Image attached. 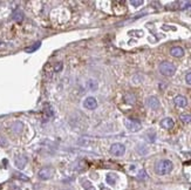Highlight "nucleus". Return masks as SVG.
<instances>
[{
	"label": "nucleus",
	"mask_w": 191,
	"mask_h": 190,
	"mask_svg": "<svg viewBox=\"0 0 191 190\" xmlns=\"http://www.w3.org/2000/svg\"><path fill=\"white\" fill-rule=\"evenodd\" d=\"M174 168V164L169 160H161L160 162L156 163L155 166V171L158 175H167L169 174Z\"/></svg>",
	"instance_id": "f257e3e1"
},
{
	"label": "nucleus",
	"mask_w": 191,
	"mask_h": 190,
	"mask_svg": "<svg viewBox=\"0 0 191 190\" xmlns=\"http://www.w3.org/2000/svg\"><path fill=\"white\" fill-rule=\"evenodd\" d=\"M160 72L165 76H172L175 74V72H176V67L171 62L164 61V62H162L160 65Z\"/></svg>",
	"instance_id": "f03ea898"
},
{
	"label": "nucleus",
	"mask_w": 191,
	"mask_h": 190,
	"mask_svg": "<svg viewBox=\"0 0 191 190\" xmlns=\"http://www.w3.org/2000/svg\"><path fill=\"white\" fill-rule=\"evenodd\" d=\"M125 127H127V129L129 131L136 133V131H138L141 129L142 126H141V122L140 121H137L135 119H128V120H125Z\"/></svg>",
	"instance_id": "7ed1b4c3"
},
{
	"label": "nucleus",
	"mask_w": 191,
	"mask_h": 190,
	"mask_svg": "<svg viewBox=\"0 0 191 190\" xmlns=\"http://www.w3.org/2000/svg\"><path fill=\"white\" fill-rule=\"evenodd\" d=\"M110 153L115 156H122L125 153V147L121 143H114L110 147Z\"/></svg>",
	"instance_id": "20e7f679"
},
{
	"label": "nucleus",
	"mask_w": 191,
	"mask_h": 190,
	"mask_svg": "<svg viewBox=\"0 0 191 190\" xmlns=\"http://www.w3.org/2000/svg\"><path fill=\"white\" fill-rule=\"evenodd\" d=\"M53 174H54L53 168H51V167H45V168H42V169L39 171L38 176H39L40 180H49V179L53 176Z\"/></svg>",
	"instance_id": "39448f33"
},
{
	"label": "nucleus",
	"mask_w": 191,
	"mask_h": 190,
	"mask_svg": "<svg viewBox=\"0 0 191 190\" xmlns=\"http://www.w3.org/2000/svg\"><path fill=\"white\" fill-rule=\"evenodd\" d=\"M83 106H85V108L91 109V110L96 109V107H97V102H96L95 97H93V96L87 97V99L85 100V102H83Z\"/></svg>",
	"instance_id": "423d86ee"
},
{
	"label": "nucleus",
	"mask_w": 191,
	"mask_h": 190,
	"mask_svg": "<svg viewBox=\"0 0 191 190\" xmlns=\"http://www.w3.org/2000/svg\"><path fill=\"white\" fill-rule=\"evenodd\" d=\"M145 103H147V106L150 107L151 109H157V108L160 107V101H158V99L155 97V96L148 97L147 101H145Z\"/></svg>",
	"instance_id": "0eeeda50"
},
{
	"label": "nucleus",
	"mask_w": 191,
	"mask_h": 190,
	"mask_svg": "<svg viewBox=\"0 0 191 190\" xmlns=\"http://www.w3.org/2000/svg\"><path fill=\"white\" fill-rule=\"evenodd\" d=\"M14 163H15L16 168L24 169V168L26 167V164H27V157L24 156V155H20V156H18V157L14 160Z\"/></svg>",
	"instance_id": "6e6552de"
},
{
	"label": "nucleus",
	"mask_w": 191,
	"mask_h": 190,
	"mask_svg": "<svg viewBox=\"0 0 191 190\" xmlns=\"http://www.w3.org/2000/svg\"><path fill=\"white\" fill-rule=\"evenodd\" d=\"M161 126H162V128H164V129H171V128H174L175 122H174L172 119L165 117V119H163V120L161 121Z\"/></svg>",
	"instance_id": "1a4fd4ad"
},
{
	"label": "nucleus",
	"mask_w": 191,
	"mask_h": 190,
	"mask_svg": "<svg viewBox=\"0 0 191 190\" xmlns=\"http://www.w3.org/2000/svg\"><path fill=\"white\" fill-rule=\"evenodd\" d=\"M170 54H171L172 56H175V58H182V56L184 55V49H183L182 47L176 46V47H172V48L170 49Z\"/></svg>",
	"instance_id": "9d476101"
},
{
	"label": "nucleus",
	"mask_w": 191,
	"mask_h": 190,
	"mask_svg": "<svg viewBox=\"0 0 191 190\" xmlns=\"http://www.w3.org/2000/svg\"><path fill=\"white\" fill-rule=\"evenodd\" d=\"M174 102H175V104H176L177 107H185V106L188 104V100H187V97L183 96V95L176 96L175 100H174Z\"/></svg>",
	"instance_id": "9b49d317"
},
{
	"label": "nucleus",
	"mask_w": 191,
	"mask_h": 190,
	"mask_svg": "<svg viewBox=\"0 0 191 190\" xmlns=\"http://www.w3.org/2000/svg\"><path fill=\"white\" fill-rule=\"evenodd\" d=\"M105 180H107V183H108V184L114 186V184L116 183V181H117V175H116V174H108Z\"/></svg>",
	"instance_id": "f8f14e48"
},
{
	"label": "nucleus",
	"mask_w": 191,
	"mask_h": 190,
	"mask_svg": "<svg viewBox=\"0 0 191 190\" xmlns=\"http://www.w3.org/2000/svg\"><path fill=\"white\" fill-rule=\"evenodd\" d=\"M97 87H98L97 81L93 80V79H91V80H88V81H87V88H88V89H91V91L95 92V91H97Z\"/></svg>",
	"instance_id": "ddd939ff"
},
{
	"label": "nucleus",
	"mask_w": 191,
	"mask_h": 190,
	"mask_svg": "<svg viewBox=\"0 0 191 190\" xmlns=\"http://www.w3.org/2000/svg\"><path fill=\"white\" fill-rule=\"evenodd\" d=\"M13 20H15L16 22H20L22 19H24V13L20 11V9H16L14 13H13Z\"/></svg>",
	"instance_id": "4468645a"
},
{
	"label": "nucleus",
	"mask_w": 191,
	"mask_h": 190,
	"mask_svg": "<svg viewBox=\"0 0 191 190\" xmlns=\"http://www.w3.org/2000/svg\"><path fill=\"white\" fill-rule=\"evenodd\" d=\"M40 46H41V42H40V41H38V42H35L34 45H32L31 47L25 48V52H26V53H33V52H35L36 49H39V48H40Z\"/></svg>",
	"instance_id": "2eb2a0df"
},
{
	"label": "nucleus",
	"mask_w": 191,
	"mask_h": 190,
	"mask_svg": "<svg viewBox=\"0 0 191 190\" xmlns=\"http://www.w3.org/2000/svg\"><path fill=\"white\" fill-rule=\"evenodd\" d=\"M22 128H24V126H22L21 122H15V123L12 124V130H13L14 133H16V134L21 133V131H22Z\"/></svg>",
	"instance_id": "dca6fc26"
},
{
	"label": "nucleus",
	"mask_w": 191,
	"mask_h": 190,
	"mask_svg": "<svg viewBox=\"0 0 191 190\" xmlns=\"http://www.w3.org/2000/svg\"><path fill=\"white\" fill-rule=\"evenodd\" d=\"M177 5H178L180 9H184V8L191 7V1H178Z\"/></svg>",
	"instance_id": "f3484780"
},
{
	"label": "nucleus",
	"mask_w": 191,
	"mask_h": 190,
	"mask_svg": "<svg viewBox=\"0 0 191 190\" xmlns=\"http://www.w3.org/2000/svg\"><path fill=\"white\" fill-rule=\"evenodd\" d=\"M180 119H181L182 122L189 123V122H191V114H182V115L180 116Z\"/></svg>",
	"instance_id": "a211bd4d"
},
{
	"label": "nucleus",
	"mask_w": 191,
	"mask_h": 190,
	"mask_svg": "<svg viewBox=\"0 0 191 190\" xmlns=\"http://www.w3.org/2000/svg\"><path fill=\"white\" fill-rule=\"evenodd\" d=\"M124 100H125L127 103H130V104L135 103V96H134L133 94H127L125 96H124Z\"/></svg>",
	"instance_id": "6ab92c4d"
},
{
	"label": "nucleus",
	"mask_w": 191,
	"mask_h": 190,
	"mask_svg": "<svg viewBox=\"0 0 191 190\" xmlns=\"http://www.w3.org/2000/svg\"><path fill=\"white\" fill-rule=\"evenodd\" d=\"M83 188L85 190H95V187L89 182V181H83Z\"/></svg>",
	"instance_id": "aec40b11"
},
{
	"label": "nucleus",
	"mask_w": 191,
	"mask_h": 190,
	"mask_svg": "<svg viewBox=\"0 0 191 190\" xmlns=\"http://www.w3.org/2000/svg\"><path fill=\"white\" fill-rule=\"evenodd\" d=\"M130 4H131L133 6H135V7H138V6H141V5L143 4V0H131Z\"/></svg>",
	"instance_id": "412c9836"
},
{
	"label": "nucleus",
	"mask_w": 191,
	"mask_h": 190,
	"mask_svg": "<svg viewBox=\"0 0 191 190\" xmlns=\"http://www.w3.org/2000/svg\"><path fill=\"white\" fill-rule=\"evenodd\" d=\"M62 68H63V65H62V62H58V64L55 65V72H60Z\"/></svg>",
	"instance_id": "4be33fe9"
},
{
	"label": "nucleus",
	"mask_w": 191,
	"mask_h": 190,
	"mask_svg": "<svg viewBox=\"0 0 191 190\" xmlns=\"http://www.w3.org/2000/svg\"><path fill=\"white\" fill-rule=\"evenodd\" d=\"M145 177H147L145 171H144V170H141L140 174H138V179H142V180H143V179H145Z\"/></svg>",
	"instance_id": "5701e85b"
},
{
	"label": "nucleus",
	"mask_w": 191,
	"mask_h": 190,
	"mask_svg": "<svg viewBox=\"0 0 191 190\" xmlns=\"http://www.w3.org/2000/svg\"><path fill=\"white\" fill-rule=\"evenodd\" d=\"M185 81H187L188 85H191V73L187 74V76H185Z\"/></svg>",
	"instance_id": "b1692460"
},
{
	"label": "nucleus",
	"mask_w": 191,
	"mask_h": 190,
	"mask_svg": "<svg viewBox=\"0 0 191 190\" xmlns=\"http://www.w3.org/2000/svg\"><path fill=\"white\" fill-rule=\"evenodd\" d=\"M16 176H18L19 179H21V180H24V181H28V177H27V176H24L22 174H16Z\"/></svg>",
	"instance_id": "393cba45"
},
{
	"label": "nucleus",
	"mask_w": 191,
	"mask_h": 190,
	"mask_svg": "<svg viewBox=\"0 0 191 190\" xmlns=\"http://www.w3.org/2000/svg\"><path fill=\"white\" fill-rule=\"evenodd\" d=\"M100 189H101V190H110L109 188H105L103 184H101V186H100Z\"/></svg>",
	"instance_id": "a878e982"
},
{
	"label": "nucleus",
	"mask_w": 191,
	"mask_h": 190,
	"mask_svg": "<svg viewBox=\"0 0 191 190\" xmlns=\"http://www.w3.org/2000/svg\"><path fill=\"white\" fill-rule=\"evenodd\" d=\"M14 190H20V189H18V188H15V189H14Z\"/></svg>",
	"instance_id": "bb28decb"
},
{
	"label": "nucleus",
	"mask_w": 191,
	"mask_h": 190,
	"mask_svg": "<svg viewBox=\"0 0 191 190\" xmlns=\"http://www.w3.org/2000/svg\"><path fill=\"white\" fill-rule=\"evenodd\" d=\"M190 190H191V188H190Z\"/></svg>",
	"instance_id": "cd10ccee"
}]
</instances>
